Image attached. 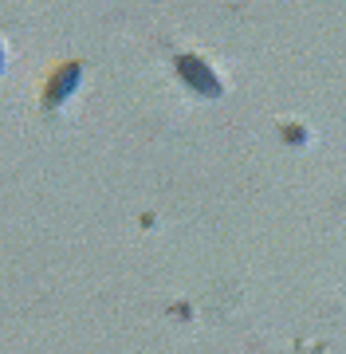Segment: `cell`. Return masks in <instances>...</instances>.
I'll return each mask as SVG.
<instances>
[{"label": "cell", "instance_id": "1", "mask_svg": "<svg viewBox=\"0 0 346 354\" xmlns=\"http://www.w3.org/2000/svg\"><path fill=\"white\" fill-rule=\"evenodd\" d=\"M177 71H181V79L189 83L193 91H201V95H220V83H217V75L209 71L197 55H181L177 59Z\"/></svg>", "mask_w": 346, "mask_h": 354}, {"label": "cell", "instance_id": "2", "mask_svg": "<svg viewBox=\"0 0 346 354\" xmlns=\"http://www.w3.org/2000/svg\"><path fill=\"white\" fill-rule=\"evenodd\" d=\"M79 79H83V67H79V64L59 67V71L48 79V91H44V106H59V102H64L67 95L79 87Z\"/></svg>", "mask_w": 346, "mask_h": 354}, {"label": "cell", "instance_id": "3", "mask_svg": "<svg viewBox=\"0 0 346 354\" xmlns=\"http://www.w3.org/2000/svg\"><path fill=\"white\" fill-rule=\"evenodd\" d=\"M0 64H4V59H0Z\"/></svg>", "mask_w": 346, "mask_h": 354}]
</instances>
